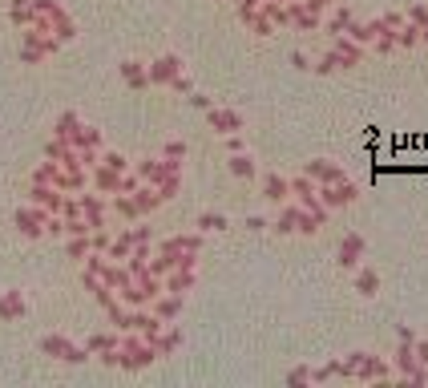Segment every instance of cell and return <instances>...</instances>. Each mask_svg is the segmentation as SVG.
Returning a JSON list of instances; mask_svg holds the SVG:
<instances>
[{"mask_svg":"<svg viewBox=\"0 0 428 388\" xmlns=\"http://www.w3.org/2000/svg\"><path fill=\"white\" fill-rule=\"evenodd\" d=\"M211 121L222 130V134H234V130H238V114H227V110H214Z\"/></svg>","mask_w":428,"mask_h":388,"instance_id":"cell-4","label":"cell"},{"mask_svg":"<svg viewBox=\"0 0 428 388\" xmlns=\"http://www.w3.org/2000/svg\"><path fill=\"white\" fill-rule=\"evenodd\" d=\"M376 283H380L376 271H360V291H364V295H376Z\"/></svg>","mask_w":428,"mask_h":388,"instance_id":"cell-12","label":"cell"},{"mask_svg":"<svg viewBox=\"0 0 428 388\" xmlns=\"http://www.w3.org/2000/svg\"><path fill=\"white\" fill-rule=\"evenodd\" d=\"M351 198H356V186H351V182H339L335 191H328V202H331V207H339V202H351Z\"/></svg>","mask_w":428,"mask_h":388,"instance_id":"cell-6","label":"cell"},{"mask_svg":"<svg viewBox=\"0 0 428 388\" xmlns=\"http://www.w3.org/2000/svg\"><path fill=\"white\" fill-rule=\"evenodd\" d=\"M24 304H20V295H8V299H0V315H20Z\"/></svg>","mask_w":428,"mask_h":388,"instance_id":"cell-10","label":"cell"},{"mask_svg":"<svg viewBox=\"0 0 428 388\" xmlns=\"http://www.w3.org/2000/svg\"><path fill=\"white\" fill-rule=\"evenodd\" d=\"M158 311H162V315H174V311H178V299H166V304H162Z\"/></svg>","mask_w":428,"mask_h":388,"instance_id":"cell-15","label":"cell"},{"mask_svg":"<svg viewBox=\"0 0 428 388\" xmlns=\"http://www.w3.org/2000/svg\"><path fill=\"white\" fill-rule=\"evenodd\" d=\"M287 191H291V186H287V182H283V178H267V198H271V202H283V198H287Z\"/></svg>","mask_w":428,"mask_h":388,"instance_id":"cell-7","label":"cell"},{"mask_svg":"<svg viewBox=\"0 0 428 388\" xmlns=\"http://www.w3.org/2000/svg\"><path fill=\"white\" fill-rule=\"evenodd\" d=\"M17 223H20V231H24V234H40V223H45V218H40V214H33V211H20Z\"/></svg>","mask_w":428,"mask_h":388,"instance_id":"cell-5","label":"cell"},{"mask_svg":"<svg viewBox=\"0 0 428 388\" xmlns=\"http://www.w3.org/2000/svg\"><path fill=\"white\" fill-rule=\"evenodd\" d=\"M231 170H234V174H238V178H251V174H254L251 158H243V154H238V158H234V162H231Z\"/></svg>","mask_w":428,"mask_h":388,"instance_id":"cell-11","label":"cell"},{"mask_svg":"<svg viewBox=\"0 0 428 388\" xmlns=\"http://www.w3.org/2000/svg\"><path fill=\"white\" fill-rule=\"evenodd\" d=\"M400 45H416V29H404V33H400Z\"/></svg>","mask_w":428,"mask_h":388,"instance_id":"cell-14","label":"cell"},{"mask_svg":"<svg viewBox=\"0 0 428 388\" xmlns=\"http://www.w3.org/2000/svg\"><path fill=\"white\" fill-rule=\"evenodd\" d=\"M45 352H57L61 360H85V352L73 348L69 340H57V336H49V340H45Z\"/></svg>","mask_w":428,"mask_h":388,"instance_id":"cell-1","label":"cell"},{"mask_svg":"<svg viewBox=\"0 0 428 388\" xmlns=\"http://www.w3.org/2000/svg\"><path fill=\"white\" fill-rule=\"evenodd\" d=\"M198 227H202V231H222V227H227V218H222V214H202V218H198Z\"/></svg>","mask_w":428,"mask_h":388,"instance_id":"cell-9","label":"cell"},{"mask_svg":"<svg viewBox=\"0 0 428 388\" xmlns=\"http://www.w3.org/2000/svg\"><path fill=\"white\" fill-rule=\"evenodd\" d=\"M360 251H364V239H360V234H348V243L339 247V263H344V267H351Z\"/></svg>","mask_w":428,"mask_h":388,"instance_id":"cell-3","label":"cell"},{"mask_svg":"<svg viewBox=\"0 0 428 388\" xmlns=\"http://www.w3.org/2000/svg\"><path fill=\"white\" fill-rule=\"evenodd\" d=\"M125 81H130V85H146V77H142L137 65H125Z\"/></svg>","mask_w":428,"mask_h":388,"instance_id":"cell-13","label":"cell"},{"mask_svg":"<svg viewBox=\"0 0 428 388\" xmlns=\"http://www.w3.org/2000/svg\"><path fill=\"white\" fill-rule=\"evenodd\" d=\"M307 174L323 178V182H335V178H339V170H335V166H323V162H312V166H307Z\"/></svg>","mask_w":428,"mask_h":388,"instance_id":"cell-8","label":"cell"},{"mask_svg":"<svg viewBox=\"0 0 428 388\" xmlns=\"http://www.w3.org/2000/svg\"><path fill=\"white\" fill-rule=\"evenodd\" d=\"M420 360H425V364H428V344H420Z\"/></svg>","mask_w":428,"mask_h":388,"instance_id":"cell-16","label":"cell"},{"mask_svg":"<svg viewBox=\"0 0 428 388\" xmlns=\"http://www.w3.org/2000/svg\"><path fill=\"white\" fill-rule=\"evenodd\" d=\"M174 77H178V61L174 57H162L154 69H150V81H174Z\"/></svg>","mask_w":428,"mask_h":388,"instance_id":"cell-2","label":"cell"}]
</instances>
